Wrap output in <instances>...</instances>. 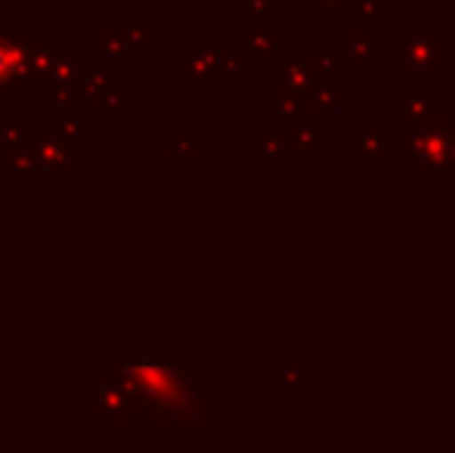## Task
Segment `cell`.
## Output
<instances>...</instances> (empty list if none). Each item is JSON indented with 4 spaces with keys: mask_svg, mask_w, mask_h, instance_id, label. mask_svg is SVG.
Here are the masks:
<instances>
[{
    "mask_svg": "<svg viewBox=\"0 0 455 453\" xmlns=\"http://www.w3.org/2000/svg\"><path fill=\"white\" fill-rule=\"evenodd\" d=\"M390 69L396 75L425 69L446 72L450 69V31L446 28H396L390 41Z\"/></svg>",
    "mask_w": 455,
    "mask_h": 453,
    "instance_id": "cell-1",
    "label": "cell"
},
{
    "mask_svg": "<svg viewBox=\"0 0 455 453\" xmlns=\"http://www.w3.org/2000/svg\"><path fill=\"white\" fill-rule=\"evenodd\" d=\"M406 168L409 171H446V146H450L452 121L443 112H427L406 121Z\"/></svg>",
    "mask_w": 455,
    "mask_h": 453,
    "instance_id": "cell-2",
    "label": "cell"
},
{
    "mask_svg": "<svg viewBox=\"0 0 455 453\" xmlns=\"http://www.w3.org/2000/svg\"><path fill=\"white\" fill-rule=\"evenodd\" d=\"M41 41L37 28H10L0 31V87L6 85H31V47Z\"/></svg>",
    "mask_w": 455,
    "mask_h": 453,
    "instance_id": "cell-3",
    "label": "cell"
},
{
    "mask_svg": "<svg viewBox=\"0 0 455 453\" xmlns=\"http://www.w3.org/2000/svg\"><path fill=\"white\" fill-rule=\"evenodd\" d=\"M28 143L41 156V171H66L72 158L84 156V143L81 140H66L60 127H31Z\"/></svg>",
    "mask_w": 455,
    "mask_h": 453,
    "instance_id": "cell-4",
    "label": "cell"
},
{
    "mask_svg": "<svg viewBox=\"0 0 455 453\" xmlns=\"http://www.w3.org/2000/svg\"><path fill=\"white\" fill-rule=\"evenodd\" d=\"M325 78L323 60H282L279 62V91L288 97H310Z\"/></svg>",
    "mask_w": 455,
    "mask_h": 453,
    "instance_id": "cell-5",
    "label": "cell"
},
{
    "mask_svg": "<svg viewBox=\"0 0 455 453\" xmlns=\"http://www.w3.org/2000/svg\"><path fill=\"white\" fill-rule=\"evenodd\" d=\"M394 152V131L390 127H356L350 131V156L363 162L365 171H375Z\"/></svg>",
    "mask_w": 455,
    "mask_h": 453,
    "instance_id": "cell-6",
    "label": "cell"
},
{
    "mask_svg": "<svg viewBox=\"0 0 455 453\" xmlns=\"http://www.w3.org/2000/svg\"><path fill=\"white\" fill-rule=\"evenodd\" d=\"M183 85L196 87V85H211L217 66L223 62V47L214 44H183Z\"/></svg>",
    "mask_w": 455,
    "mask_h": 453,
    "instance_id": "cell-7",
    "label": "cell"
},
{
    "mask_svg": "<svg viewBox=\"0 0 455 453\" xmlns=\"http://www.w3.org/2000/svg\"><path fill=\"white\" fill-rule=\"evenodd\" d=\"M66 53H72V50H68V44H44V37H41V41L31 47V60H28L31 85H44V81L53 75V69L60 66V60Z\"/></svg>",
    "mask_w": 455,
    "mask_h": 453,
    "instance_id": "cell-8",
    "label": "cell"
},
{
    "mask_svg": "<svg viewBox=\"0 0 455 453\" xmlns=\"http://www.w3.org/2000/svg\"><path fill=\"white\" fill-rule=\"evenodd\" d=\"M267 112L279 115V125L285 131H294V127L307 125L310 121V100L307 97H288V93H279V100H267Z\"/></svg>",
    "mask_w": 455,
    "mask_h": 453,
    "instance_id": "cell-9",
    "label": "cell"
},
{
    "mask_svg": "<svg viewBox=\"0 0 455 453\" xmlns=\"http://www.w3.org/2000/svg\"><path fill=\"white\" fill-rule=\"evenodd\" d=\"M112 60H115V56H106V53H102V56H100V62H96L93 72H84V75H81V81L72 87L75 97H78V103H81V100H100L102 93H106L108 87H112V81H115V78H112Z\"/></svg>",
    "mask_w": 455,
    "mask_h": 453,
    "instance_id": "cell-10",
    "label": "cell"
},
{
    "mask_svg": "<svg viewBox=\"0 0 455 453\" xmlns=\"http://www.w3.org/2000/svg\"><path fill=\"white\" fill-rule=\"evenodd\" d=\"M251 152L258 158H264L270 171L282 168V158L288 156L285 137H282V131H275V127H258V131L251 133Z\"/></svg>",
    "mask_w": 455,
    "mask_h": 453,
    "instance_id": "cell-11",
    "label": "cell"
},
{
    "mask_svg": "<svg viewBox=\"0 0 455 453\" xmlns=\"http://www.w3.org/2000/svg\"><path fill=\"white\" fill-rule=\"evenodd\" d=\"M0 171H22V174L41 171V156L28 140L16 146H0Z\"/></svg>",
    "mask_w": 455,
    "mask_h": 453,
    "instance_id": "cell-12",
    "label": "cell"
},
{
    "mask_svg": "<svg viewBox=\"0 0 455 453\" xmlns=\"http://www.w3.org/2000/svg\"><path fill=\"white\" fill-rule=\"evenodd\" d=\"M285 152L294 158H319L325 152V143L316 133V127L300 125L291 131V137H285Z\"/></svg>",
    "mask_w": 455,
    "mask_h": 453,
    "instance_id": "cell-13",
    "label": "cell"
},
{
    "mask_svg": "<svg viewBox=\"0 0 455 453\" xmlns=\"http://www.w3.org/2000/svg\"><path fill=\"white\" fill-rule=\"evenodd\" d=\"M235 41L245 44V47L251 50L254 60H264V56L279 53V47H282V31L279 28H242Z\"/></svg>",
    "mask_w": 455,
    "mask_h": 453,
    "instance_id": "cell-14",
    "label": "cell"
},
{
    "mask_svg": "<svg viewBox=\"0 0 455 453\" xmlns=\"http://www.w3.org/2000/svg\"><path fill=\"white\" fill-rule=\"evenodd\" d=\"M375 47H378L375 31H369L365 25L350 31V69H354L356 75H363L365 69H369L371 56H375Z\"/></svg>",
    "mask_w": 455,
    "mask_h": 453,
    "instance_id": "cell-15",
    "label": "cell"
},
{
    "mask_svg": "<svg viewBox=\"0 0 455 453\" xmlns=\"http://www.w3.org/2000/svg\"><path fill=\"white\" fill-rule=\"evenodd\" d=\"M28 115L25 112H4L0 115V146H16L28 140Z\"/></svg>",
    "mask_w": 455,
    "mask_h": 453,
    "instance_id": "cell-16",
    "label": "cell"
},
{
    "mask_svg": "<svg viewBox=\"0 0 455 453\" xmlns=\"http://www.w3.org/2000/svg\"><path fill=\"white\" fill-rule=\"evenodd\" d=\"M406 91L409 97H419V100H427V103H434V97H437V72H425V69H412V72H406Z\"/></svg>",
    "mask_w": 455,
    "mask_h": 453,
    "instance_id": "cell-17",
    "label": "cell"
},
{
    "mask_svg": "<svg viewBox=\"0 0 455 453\" xmlns=\"http://www.w3.org/2000/svg\"><path fill=\"white\" fill-rule=\"evenodd\" d=\"M279 392L285 398H304L310 394V385H307V373L298 367H282L279 369Z\"/></svg>",
    "mask_w": 455,
    "mask_h": 453,
    "instance_id": "cell-18",
    "label": "cell"
},
{
    "mask_svg": "<svg viewBox=\"0 0 455 453\" xmlns=\"http://www.w3.org/2000/svg\"><path fill=\"white\" fill-rule=\"evenodd\" d=\"M87 69H84V62L78 60V56H72V53H66L60 60V66L53 69V75L50 78L56 81V85H62V87H75L81 81V75H84Z\"/></svg>",
    "mask_w": 455,
    "mask_h": 453,
    "instance_id": "cell-19",
    "label": "cell"
},
{
    "mask_svg": "<svg viewBox=\"0 0 455 453\" xmlns=\"http://www.w3.org/2000/svg\"><path fill=\"white\" fill-rule=\"evenodd\" d=\"M168 143H171V150H174L177 158L196 156V146H198L196 127H171V131H168Z\"/></svg>",
    "mask_w": 455,
    "mask_h": 453,
    "instance_id": "cell-20",
    "label": "cell"
},
{
    "mask_svg": "<svg viewBox=\"0 0 455 453\" xmlns=\"http://www.w3.org/2000/svg\"><path fill=\"white\" fill-rule=\"evenodd\" d=\"M307 100H310V112L313 115H331L338 109V100H341V93H338V87H329L323 81V85H319Z\"/></svg>",
    "mask_w": 455,
    "mask_h": 453,
    "instance_id": "cell-21",
    "label": "cell"
},
{
    "mask_svg": "<svg viewBox=\"0 0 455 453\" xmlns=\"http://www.w3.org/2000/svg\"><path fill=\"white\" fill-rule=\"evenodd\" d=\"M307 12L310 16H350L354 0H307Z\"/></svg>",
    "mask_w": 455,
    "mask_h": 453,
    "instance_id": "cell-22",
    "label": "cell"
},
{
    "mask_svg": "<svg viewBox=\"0 0 455 453\" xmlns=\"http://www.w3.org/2000/svg\"><path fill=\"white\" fill-rule=\"evenodd\" d=\"M354 12L363 19L365 28L381 35V0H354Z\"/></svg>",
    "mask_w": 455,
    "mask_h": 453,
    "instance_id": "cell-23",
    "label": "cell"
},
{
    "mask_svg": "<svg viewBox=\"0 0 455 453\" xmlns=\"http://www.w3.org/2000/svg\"><path fill=\"white\" fill-rule=\"evenodd\" d=\"M223 56H227V62H233L235 69H239L242 75H248L254 69V56H251V50L245 47V44H239V41H229V44H223Z\"/></svg>",
    "mask_w": 455,
    "mask_h": 453,
    "instance_id": "cell-24",
    "label": "cell"
},
{
    "mask_svg": "<svg viewBox=\"0 0 455 453\" xmlns=\"http://www.w3.org/2000/svg\"><path fill=\"white\" fill-rule=\"evenodd\" d=\"M96 103H100V112H102V115H108V118H112V115H124V112H127V106H124V103H127L124 87L112 85L106 93H102L100 100H96Z\"/></svg>",
    "mask_w": 455,
    "mask_h": 453,
    "instance_id": "cell-25",
    "label": "cell"
},
{
    "mask_svg": "<svg viewBox=\"0 0 455 453\" xmlns=\"http://www.w3.org/2000/svg\"><path fill=\"white\" fill-rule=\"evenodd\" d=\"M239 16H279L282 0H239Z\"/></svg>",
    "mask_w": 455,
    "mask_h": 453,
    "instance_id": "cell-26",
    "label": "cell"
},
{
    "mask_svg": "<svg viewBox=\"0 0 455 453\" xmlns=\"http://www.w3.org/2000/svg\"><path fill=\"white\" fill-rule=\"evenodd\" d=\"M431 106L434 103H427V100H419V97H409V93H406V100H394V112L396 115H406V121L421 118V115L434 112Z\"/></svg>",
    "mask_w": 455,
    "mask_h": 453,
    "instance_id": "cell-27",
    "label": "cell"
},
{
    "mask_svg": "<svg viewBox=\"0 0 455 453\" xmlns=\"http://www.w3.org/2000/svg\"><path fill=\"white\" fill-rule=\"evenodd\" d=\"M96 44H100V53L106 56H124V35L112 28H100L96 31Z\"/></svg>",
    "mask_w": 455,
    "mask_h": 453,
    "instance_id": "cell-28",
    "label": "cell"
},
{
    "mask_svg": "<svg viewBox=\"0 0 455 453\" xmlns=\"http://www.w3.org/2000/svg\"><path fill=\"white\" fill-rule=\"evenodd\" d=\"M84 131H87L84 115L68 112V115H62V118H60V133L66 140H84Z\"/></svg>",
    "mask_w": 455,
    "mask_h": 453,
    "instance_id": "cell-29",
    "label": "cell"
},
{
    "mask_svg": "<svg viewBox=\"0 0 455 453\" xmlns=\"http://www.w3.org/2000/svg\"><path fill=\"white\" fill-rule=\"evenodd\" d=\"M124 28H127V35H131L133 41H140V44H143V47L152 41L149 28H146V25H143V19H140L137 12H127V16H124Z\"/></svg>",
    "mask_w": 455,
    "mask_h": 453,
    "instance_id": "cell-30",
    "label": "cell"
},
{
    "mask_svg": "<svg viewBox=\"0 0 455 453\" xmlns=\"http://www.w3.org/2000/svg\"><path fill=\"white\" fill-rule=\"evenodd\" d=\"M323 62H325V69H329V72H335V69L341 66V62H338V44L335 41L323 44Z\"/></svg>",
    "mask_w": 455,
    "mask_h": 453,
    "instance_id": "cell-31",
    "label": "cell"
},
{
    "mask_svg": "<svg viewBox=\"0 0 455 453\" xmlns=\"http://www.w3.org/2000/svg\"><path fill=\"white\" fill-rule=\"evenodd\" d=\"M446 171H455V131H450V146H446Z\"/></svg>",
    "mask_w": 455,
    "mask_h": 453,
    "instance_id": "cell-32",
    "label": "cell"
},
{
    "mask_svg": "<svg viewBox=\"0 0 455 453\" xmlns=\"http://www.w3.org/2000/svg\"><path fill=\"white\" fill-rule=\"evenodd\" d=\"M131 4H152V0H131Z\"/></svg>",
    "mask_w": 455,
    "mask_h": 453,
    "instance_id": "cell-33",
    "label": "cell"
}]
</instances>
